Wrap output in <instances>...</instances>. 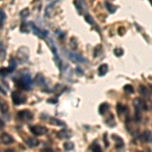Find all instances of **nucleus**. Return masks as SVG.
I'll return each mask as SVG.
<instances>
[{
	"label": "nucleus",
	"mask_w": 152,
	"mask_h": 152,
	"mask_svg": "<svg viewBox=\"0 0 152 152\" xmlns=\"http://www.w3.org/2000/svg\"><path fill=\"white\" fill-rule=\"evenodd\" d=\"M134 107H135V118L136 121H140L141 120V111H147L146 102L142 99H134Z\"/></svg>",
	"instance_id": "obj_1"
},
{
	"label": "nucleus",
	"mask_w": 152,
	"mask_h": 152,
	"mask_svg": "<svg viewBox=\"0 0 152 152\" xmlns=\"http://www.w3.org/2000/svg\"><path fill=\"white\" fill-rule=\"evenodd\" d=\"M33 82L31 76L28 74H24L23 77H19L18 79H15V85L21 89H29L31 84Z\"/></svg>",
	"instance_id": "obj_2"
},
{
	"label": "nucleus",
	"mask_w": 152,
	"mask_h": 152,
	"mask_svg": "<svg viewBox=\"0 0 152 152\" xmlns=\"http://www.w3.org/2000/svg\"><path fill=\"white\" fill-rule=\"evenodd\" d=\"M11 99H12V102H13V104H15V105L23 104V102H26V96L19 91L12 92Z\"/></svg>",
	"instance_id": "obj_3"
},
{
	"label": "nucleus",
	"mask_w": 152,
	"mask_h": 152,
	"mask_svg": "<svg viewBox=\"0 0 152 152\" xmlns=\"http://www.w3.org/2000/svg\"><path fill=\"white\" fill-rule=\"evenodd\" d=\"M31 132L36 136H43L47 133V128L42 125H35L31 127Z\"/></svg>",
	"instance_id": "obj_4"
},
{
	"label": "nucleus",
	"mask_w": 152,
	"mask_h": 152,
	"mask_svg": "<svg viewBox=\"0 0 152 152\" xmlns=\"http://www.w3.org/2000/svg\"><path fill=\"white\" fill-rule=\"evenodd\" d=\"M18 118L20 121H31L33 120V114L31 112L28 111V110H24V111H20L18 114Z\"/></svg>",
	"instance_id": "obj_5"
},
{
	"label": "nucleus",
	"mask_w": 152,
	"mask_h": 152,
	"mask_svg": "<svg viewBox=\"0 0 152 152\" xmlns=\"http://www.w3.org/2000/svg\"><path fill=\"white\" fill-rule=\"evenodd\" d=\"M68 56L70 57L71 60L75 61V62H78V63H86L87 62L86 59H84L81 55H79V54H77V53L70 52V53H68Z\"/></svg>",
	"instance_id": "obj_6"
},
{
	"label": "nucleus",
	"mask_w": 152,
	"mask_h": 152,
	"mask_svg": "<svg viewBox=\"0 0 152 152\" xmlns=\"http://www.w3.org/2000/svg\"><path fill=\"white\" fill-rule=\"evenodd\" d=\"M0 111H1L2 115H3L4 117L6 118V119H10V117H9V109H8V105L5 102H3V100L0 99Z\"/></svg>",
	"instance_id": "obj_7"
},
{
	"label": "nucleus",
	"mask_w": 152,
	"mask_h": 152,
	"mask_svg": "<svg viewBox=\"0 0 152 152\" xmlns=\"http://www.w3.org/2000/svg\"><path fill=\"white\" fill-rule=\"evenodd\" d=\"M1 142L3 144H6V145H9V144H11V143H13L14 142V139H13V137L11 136V135H9V134H7V133H3L1 135Z\"/></svg>",
	"instance_id": "obj_8"
},
{
	"label": "nucleus",
	"mask_w": 152,
	"mask_h": 152,
	"mask_svg": "<svg viewBox=\"0 0 152 152\" xmlns=\"http://www.w3.org/2000/svg\"><path fill=\"white\" fill-rule=\"evenodd\" d=\"M31 29L34 31V33L36 34L37 36H39V37H42V38H44L46 35H47V33L46 31H43L42 29H40L38 28V26H36V24H34V23H31Z\"/></svg>",
	"instance_id": "obj_9"
},
{
	"label": "nucleus",
	"mask_w": 152,
	"mask_h": 152,
	"mask_svg": "<svg viewBox=\"0 0 152 152\" xmlns=\"http://www.w3.org/2000/svg\"><path fill=\"white\" fill-rule=\"evenodd\" d=\"M113 139L116 142V148L117 149H120V148H123L124 147V141L121 137H119L118 135H113Z\"/></svg>",
	"instance_id": "obj_10"
},
{
	"label": "nucleus",
	"mask_w": 152,
	"mask_h": 152,
	"mask_svg": "<svg viewBox=\"0 0 152 152\" xmlns=\"http://www.w3.org/2000/svg\"><path fill=\"white\" fill-rule=\"evenodd\" d=\"M71 132L69 130H62V131L58 132L57 133V136L59 137L60 139H69L71 137Z\"/></svg>",
	"instance_id": "obj_11"
},
{
	"label": "nucleus",
	"mask_w": 152,
	"mask_h": 152,
	"mask_svg": "<svg viewBox=\"0 0 152 152\" xmlns=\"http://www.w3.org/2000/svg\"><path fill=\"white\" fill-rule=\"evenodd\" d=\"M139 92L142 94V96H144L145 99H150V94L147 90V88L144 86V85H140L139 86Z\"/></svg>",
	"instance_id": "obj_12"
},
{
	"label": "nucleus",
	"mask_w": 152,
	"mask_h": 152,
	"mask_svg": "<svg viewBox=\"0 0 152 152\" xmlns=\"http://www.w3.org/2000/svg\"><path fill=\"white\" fill-rule=\"evenodd\" d=\"M6 58V50L4 47V44L0 41V61H3Z\"/></svg>",
	"instance_id": "obj_13"
},
{
	"label": "nucleus",
	"mask_w": 152,
	"mask_h": 152,
	"mask_svg": "<svg viewBox=\"0 0 152 152\" xmlns=\"http://www.w3.org/2000/svg\"><path fill=\"white\" fill-rule=\"evenodd\" d=\"M110 110V105L109 104H107V102H104V104H102L99 105V113L100 115H104L105 113H107V111Z\"/></svg>",
	"instance_id": "obj_14"
},
{
	"label": "nucleus",
	"mask_w": 152,
	"mask_h": 152,
	"mask_svg": "<svg viewBox=\"0 0 152 152\" xmlns=\"http://www.w3.org/2000/svg\"><path fill=\"white\" fill-rule=\"evenodd\" d=\"M107 70H109V66L107 64H102L99 67V69H97V72H99V76H104L107 72Z\"/></svg>",
	"instance_id": "obj_15"
},
{
	"label": "nucleus",
	"mask_w": 152,
	"mask_h": 152,
	"mask_svg": "<svg viewBox=\"0 0 152 152\" xmlns=\"http://www.w3.org/2000/svg\"><path fill=\"white\" fill-rule=\"evenodd\" d=\"M74 5L76 6V8H77L79 13H82L83 9L85 8V4L83 1H74Z\"/></svg>",
	"instance_id": "obj_16"
},
{
	"label": "nucleus",
	"mask_w": 152,
	"mask_h": 152,
	"mask_svg": "<svg viewBox=\"0 0 152 152\" xmlns=\"http://www.w3.org/2000/svg\"><path fill=\"white\" fill-rule=\"evenodd\" d=\"M48 120H50V123L53 124V125H56V126H64L65 123L63 121H61V120H58L56 119V118H48Z\"/></svg>",
	"instance_id": "obj_17"
},
{
	"label": "nucleus",
	"mask_w": 152,
	"mask_h": 152,
	"mask_svg": "<svg viewBox=\"0 0 152 152\" xmlns=\"http://www.w3.org/2000/svg\"><path fill=\"white\" fill-rule=\"evenodd\" d=\"M142 137H143L144 141H146V142H150V143H152V133H151L150 131H148V130H146V131L143 133V135H142Z\"/></svg>",
	"instance_id": "obj_18"
},
{
	"label": "nucleus",
	"mask_w": 152,
	"mask_h": 152,
	"mask_svg": "<svg viewBox=\"0 0 152 152\" xmlns=\"http://www.w3.org/2000/svg\"><path fill=\"white\" fill-rule=\"evenodd\" d=\"M26 144H28L29 147H31V148L39 145V141L37 140V139H35V138H28L26 140Z\"/></svg>",
	"instance_id": "obj_19"
},
{
	"label": "nucleus",
	"mask_w": 152,
	"mask_h": 152,
	"mask_svg": "<svg viewBox=\"0 0 152 152\" xmlns=\"http://www.w3.org/2000/svg\"><path fill=\"white\" fill-rule=\"evenodd\" d=\"M104 6L107 7V11H109L110 13H114V12L116 11V8H117V7L115 6L114 4H112L111 2H109V1H105V2H104Z\"/></svg>",
	"instance_id": "obj_20"
},
{
	"label": "nucleus",
	"mask_w": 152,
	"mask_h": 152,
	"mask_svg": "<svg viewBox=\"0 0 152 152\" xmlns=\"http://www.w3.org/2000/svg\"><path fill=\"white\" fill-rule=\"evenodd\" d=\"M117 111H118V113H119L120 115H123L124 113H127V111H128V107H127V105L118 104V105H117Z\"/></svg>",
	"instance_id": "obj_21"
},
{
	"label": "nucleus",
	"mask_w": 152,
	"mask_h": 152,
	"mask_svg": "<svg viewBox=\"0 0 152 152\" xmlns=\"http://www.w3.org/2000/svg\"><path fill=\"white\" fill-rule=\"evenodd\" d=\"M6 20V14L2 9H0V29L3 28V24Z\"/></svg>",
	"instance_id": "obj_22"
},
{
	"label": "nucleus",
	"mask_w": 152,
	"mask_h": 152,
	"mask_svg": "<svg viewBox=\"0 0 152 152\" xmlns=\"http://www.w3.org/2000/svg\"><path fill=\"white\" fill-rule=\"evenodd\" d=\"M90 150H91V152H102V147H100L97 143L92 144L91 147H90Z\"/></svg>",
	"instance_id": "obj_23"
},
{
	"label": "nucleus",
	"mask_w": 152,
	"mask_h": 152,
	"mask_svg": "<svg viewBox=\"0 0 152 152\" xmlns=\"http://www.w3.org/2000/svg\"><path fill=\"white\" fill-rule=\"evenodd\" d=\"M124 90L127 92V94H134V87L132 86V85H130V84H126L124 86Z\"/></svg>",
	"instance_id": "obj_24"
},
{
	"label": "nucleus",
	"mask_w": 152,
	"mask_h": 152,
	"mask_svg": "<svg viewBox=\"0 0 152 152\" xmlns=\"http://www.w3.org/2000/svg\"><path fill=\"white\" fill-rule=\"evenodd\" d=\"M63 146H64V149L66 151H70L74 148V144H73L72 142H66V143H64V145Z\"/></svg>",
	"instance_id": "obj_25"
},
{
	"label": "nucleus",
	"mask_w": 152,
	"mask_h": 152,
	"mask_svg": "<svg viewBox=\"0 0 152 152\" xmlns=\"http://www.w3.org/2000/svg\"><path fill=\"white\" fill-rule=\"evenodd\" d=\"M107 126H110V127H113V126H115V119H114V117L113 116H110L109 119L107 120Z\"/></svg>",
	"instance_id": "obj_26"
},
{
	"label": "nucleus",
	"mask_w": 152,
	"mask_h": 152,
	"mask_svg": "<svg viewBox=\"0 0 152 152\" xmlns=\"http://www.w3.org/2000/svg\"><path fill=\"white\" fill-rule=\"evenodd\" d=\"M8 73H10V70L8 69V68H1L0 69V76H6Z\"/></svg>",
	"instance_id": "obj_27"
},
{
	"label": "nucleus",
	"mask_w": 152,
	"mask_h": 152,
	"mask_svg": "<svg viewBox=\"0 0 152 152\" xmlns=\"http://www.w3.org/2000/svg\"><path fill=\"white\" fill-rule=\"evenodd\" d=\"M114 53H115V55H116L117 57H120V56H122L124 54V51H123V49L117 48V49H115V50H114Z\"/></svg>",
	"instance_id": "obj_28"
},
{
	"label": "nucleus",
	"mask_w": 152,
	"mask_h": 152,
	"mask_svg": "<svg viewBox=\"0 0 152 152\" xmlns=\"http://www.w3.org/2000/svg\"><path fill=\"white\" fill-rule=\"evenodd\" d=\"M28 14H29V10H28V9H24V10H23V11L20 12V16H21L23 18H28Z\"/></svg>",
	"instance_id": "obj_29"
},
{
	"label": "nucleus",
	"mask_w": 152,
	"mask_h": 152,
	"mask_svg": "<svg viewBox=\"0 0 152 152\" xmlns=\"http://www.w3.org/2000/svg\"><path fill=\"white\" fill-rule=\"evenodd\" d=\"M15 66H16V64H15V62H14V59H11V60H10V66H9V68H8V69L10 70V72H12V71L15 69Z\"/></svg>",
	"instance_id": "obj_30"
},
{
	"label": "nucleus",
	"mask_w": 152,
	"mask_h": 152,
	"mask_svg": "<svg viewBox=\"0 0 152 152\" xmlns=\"http://www.w3.org/2000/svg\"><path fill=\"white\" fill-rule=\"evenodd\" d=\"M85 20H86L87 23H90V24H94V19H92L91 15H89V14H86V15H85Z\"/></svg>",
	"instance_id": "obj_31"
},
{
	"label": "nucleus",
	"mask_w": 152,
	"mask_h": 152,
	"mask_svg": "<svg viewBox=\"0 0 152 152\" xmlns=\"http://www.w3.org/2000/svg\"><path fill=\"white\" fill-rule=\"evenodd\" d=\"M20 31H26V33H28L29 29L28 28V26L23 23V26H21V28H20Z\"/></svg>",
	"instance_id": "obj_32"
},
{
	"label": "nucleus",
	"mask_w": 152,
	"mask_h": 152,
	"mask_svg": "<svg viewBox=\"0 0 152 152\" xmlns=\"http://www.w3.org/2000/svg\"><path fill=\"white\" fill-rule=\"evenodd\" d=\"M104 144L107 146H109V142H107V134H104Z\"/></svg>",
	"instance_id": "obj_33"
},
{
	"label": "nucleus",
	"mask_w": 152,
	"mask_h": 152,
	"mask_svg": "<svg viewBox=\"0 0 152 152\" xmlns=\"http://www.w3.org/2000/svg\"><path fill=\"white\" fill-rule=\"evenodd\" d=\"M119 33H120V35H124V33H125V28H119Z\"/></svg>",
	"instance_id": "obj_34"
},
{
	"label": "nucleus",
	"mask_w": 152,
	"mask_h": 152,
	"mask_svg": "<svg viewBox=\"0 0 152 152\" xmlns=\"http://www.w3.org/2000/svg\"><path fill=\"white\" fill-rule=\"evenodd\" d=\"M100 48H102V47H100V46H99V47H96V48H95V52H94V57H95V56H96V54H99V49Z\"/></svg>",
	"instance_id": "obj_35"
},
{
	"label": "nucleus",
	"mask_w": 152,
	"mask_h": 152,
	"mask_svg": "<svg viewBox=\"0 0 152 152\" xmlns=\"http://www.w3.org/2000/svg\"><path fill=\"white\" fill-rule=\"evenodd\" d=\"M44 152H53L51 149H47V150H44Z\"/></svg>",
	"instance_id": "obj_36"
},
{
	"label": "nucleus",
	"mask_w": 152,
	"mask_h": 152,
	"mask_svg": "<svg viewBox=\"0 0 152 152\" xmlns=\"http://www.w3.org/2000/svg\"><path fill=\"white\" fill-rule=\"evenodd\" d=\"M137 152H144V151H137Z\"/></svg>",
	"instance_id": "obj_37"
},
{
	"label": "nucleus",
	"mask_w": 152,
	"mask_h": 152,
	"mask_svg": "<svg viewBox=\"0 0 152 152\" xmlns=\"http://www.w3.org/2000/svg\"><path fill=\"white\" fill-rule=\"evenodd\" d=\"M151 89H152V84H151Z\"/></svg>",
	"instance_id": "obj_38"
}]
</instances>
